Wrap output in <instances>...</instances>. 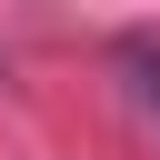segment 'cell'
I'll return each instance as SVG.
<instances>
[{
  "label": "cell",
  "mask_w": 160,
  "mask_h": 160,
  "mask_svg": "<svg viewBox=\"0 0 160 160\" xmlns=\"http://www.w3.org/2000/svg\"><path fill=\"white\" fill-rule=\"evenodd\" d=\"M120 70H130V90H140V100H150V110H160V60H150V50H140V40H130V50H120Z\"/></svg>",
  "instance_id": "1"
}]
</instances>
